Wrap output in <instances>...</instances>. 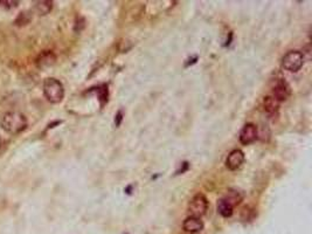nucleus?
I'll return each mask as SVG.
<instances>
[{"mask_svg": "<svg viewBox=\"0 0 312 234\" xmlns=\"http://www.w3.org/2000/svg\"><path fill=\"white\" fill-rule=\"evenodd\" d=\"M123 115H122V111H118V114H117V116H116V120H115V123H116V126L118 127L120 124V122H122V120H123Z\"/></svg>", "mask_w": 312, "mask_h": 234, "instance_id": "obj_17", "label": "nucleus"}, {"mask_svg": "<svg viewBox=\"0 0 312 234\" xmlns=\"http://www.w3.org/2000/svg\"><path fill=\"white\" fill-rule=\"evenodd\" d=\"M290 93H291V90H290V86L288 84V82L281 78V80L276 82L274 89H272V97L277 102H283L288 100V97L290 96Z\"/></svg>", "mask_w": 312, "mask_h": 234, "instance_id": "obj_5", "label": "nucleus"}, {"mask_svg": "<svg viewBox=\"0 0 312 234\" xmlns=\"http://www.w3.org/2000/svg\"><path fill=\"white\" fill-rule=\"evenodd\" d=\"M244 162V154L240 149H235L228 155L226 159V166L232 171L238 170Z\"/></svg>", "mask_w": 312, "mask_h": 234, "instance_id": "obj_7", "label": "nucleus"}, {"mask_svg": "<svg viewBox=\"0 0 312 234\" xmlns=\"http://www.w3.org/2000/svg\"><path fill=\"white\" fill-rule=\"evenodd\" d=\"M304 65V55L299 51H290L282 59V67L290 73H296Z\"/></svg>", "mask_w": 312, "mask_h": 234, "instance_id": "obj_3", "label": "nucleus"}, {"mask_svg": "<svg viewBox=\"0 0 312 234\" xmlns=\"http://www.w3.org/2000/svg\"><path fill=\"white\" fill-rule=\"evenodd\" d=\"M56 61V55L51 51H44L36 57V66L40 69L48 68Z\"/></svg>", "mask_w": 312, "mask_h": 234, "instance_id": "obj_8", "label": "nucleus"}, {"mask_svg": "<svg viewBox=\"0 0 312 234\" xmlns=\"http://www.w3.org/2000/svg\"><path fill=\"white\" fill-rule=\"evenodd\" d=\"M183 229L185 232L187 233H198L204 229V223L200 218H194V217H189L185 219L184 224H183Z\"/></svg>", "mask_w": 312, "mask_h": 234, "instance_id": "obj_9", "label": "nucleus"}, {"mask_svg": "<svg viewBox=\"0 0 312 234\" xmlns=\"http://www.w3.org/2000/svg\"><path fill=\"white\" fill-rule=\"evenodd\" d=\"M1 128L5 132L11 135L23 132L27 128V118L21 112L11 111L6 112L1 118Z\"/></svg>", "mask_w": 312, "mask_h": 234, "instance_id": "obj_1", "label": "nucleus"}, {"mask_svg": "<svg viewBox=\"0 0 312 234\" xmlns=\"http://www.w3.org/2000/svg\"><path fill=\"white\" fill-rule=\"evenodd\" d=\"M208 208V200L202 193H198L191 199V202L189 203V213L190 217H194V218H200L201 219L202 215L206 214Z\"/></svg>", "mask_w": 312, "mask_h": 234, "instance_id": "obj_4", "label": "nucleus"}, {"mask_svg": "<svg viewBox=\"0 0 312 234\" xmlns=\"http://www.w3.org/2000/svg\"><path fill=\"white\" fill-rule=\"evenodd\" d=\"M44 94L48 102L57 104L65 97V87L57 78H48L44 82Z\"/></svg>", "mask_w": 312, "mask_h": 234, "instance_id": "obj_2", "label": "nucleus"}, {"mask_svg": "<svg viewBox=\"0 0 312 234\" xmlns=\"http://www.w3.org/2000/svg\"><path fill=\"white\" fill-rule=\"evenodd\" d=\"M225 202H227L229 204L232 208H234V206L239 205L242 202V199H243V194H242V192H240L239 190H235V188H230V190L227 191L226 196L222 198Z\"/></svg>", "mask_w": 312, "mask_h": 234, "instance_id": "obj_10", "label": "nucleus"}, {"mask_svg": "<svg viewBox=\"0 0 312 234\" xmlns=\"http://www.w3.org/2000/svg\"><path fill=\"white\" fill-rule=\"evenodd\" d=\"M0 4H4L6 8H13L19 5V1H0Z\"/></svg>", "mask_w": 312, "mask_h": 234, "instance_id": "obj_16", "label": "nucleus"}, {"mask_svg": "<svg viewBox=\"0 0 312 234\" xmlns=\"http://www.w3.org/2000/svg\"><path fill=\"white\" fill-rule=\"evenodd\" d=\"M32 20V14L29 12H21V13L18 16V18L14 21L17 26H25L27 24L31 23Z\"/></svg>", "mask_w": 312, "mask_h": 234, "instance_id": "obj_14", "label": "nucleus"}, {"mask_svg": "<svg viewBox=\"0 0 312 234\" xmlns=\"http://www.w3.org/2000/svg\"><path fill=\"white\" fill-rule=\"evenodd\" d=\"M257 138V128L255 124L247 123L246 126L242 128L240 132V142L243 145H249L254 143Z\"/></svg>", "mask_w": 312, "mask_h": 234, "instance_id": "obj_6", "label": "nucleus"}, {"mask_svg": "<svg viewBox=\"0 0 312 234\" xmlns=\"http://www.w3.org/2000/svg\"><path fill=\"white\" fill-rule=\"evenodd\" d=\"M264 109L269 114H274L278 110V102L272 96H268L264 99Z\"/></svg>", "mask_w": 312, "mask_h": 234, "instance_id": "obj_13", "label": "nucleus"}, {"mask_svg": "<svg viewBox=\"0 0 312 234\" xmlns=\"http://www.w3.org/2000/svg\"><path fill=\"white\" fill-rule=\"evenodd\" d=\"M233 208H232V206H230L227 202H225L223 199H220L219 202H217V212H219L223 218L232 217Z\"/></svg>", "mask_w": 312, "mask_h": 234, "instance_id": "obj_12", "label": "nucleus"}, {"mask_svg": "<svg viewBox=\"0 0 312 234\" xmlns=\"http://www.w3.org/2000/svg\"><path fill=\"white\" fill-rule=\"evenodd\" d=\"M84 26H86V20L83 19V18H77L76 23H75V32H81L82 29L84 28Z\"/></svg>", "mask_w": 312, "mask_h": 234, "instance_id": "obj_15", "label": "nucleus"}, {"mask_svg": "<svg viewBox=\"0 0 312 234\" xmlns=\"http://www.w3.org/2000/svg\"><path fill=\"white\" fill-rule=\"evenodd\" d=\"M34 7L39 16H46V14H48L51 11V8H53V1H48V0L38 1L35 2Z\"/></svg>", "mask_w": 312, "mask_h": 234, "instance_id": "obj_11", "label": "nucleus"}, {"mask_svg": "<svg viewBox=\"0 0 312 234\" xmlns=\"http://www.w3.org/2000/svg\"><path fill=\"white\" fill-rule=\"evenodd\" d=\"M192 234H196V233H192Z\"/></svg>", "mask_w": 312, "mask_h": 234, "instance_id": "obj_18", "label": "nucleus"}]
</instances>
